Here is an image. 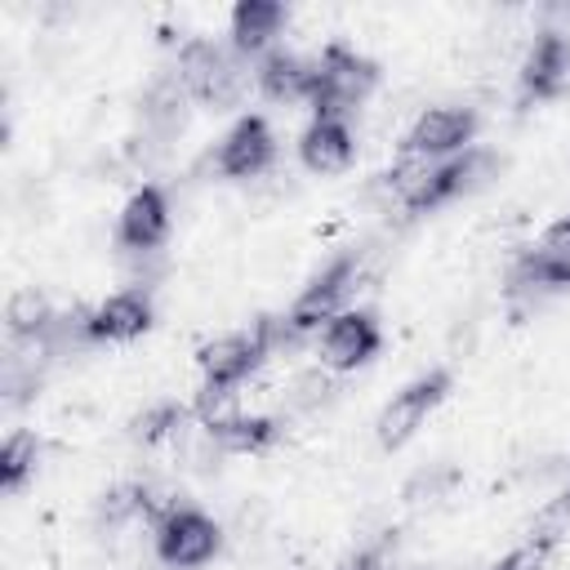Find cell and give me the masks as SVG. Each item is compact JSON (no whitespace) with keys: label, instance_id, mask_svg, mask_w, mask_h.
I'll list each match as a JSON object with an SVG mask.
<instances>
[{"label":"cell","instance_id":"17","mask_svg":"<svg viewBox=\"0 0 570 570\" xmlns=\"http://www.w3.org/2000/svg\"><path fill=\"white\" fill-rule=\"evenodd\" d=\"M205 436L223 454H258L276 441V423L267 414H218L205 423Z\"/></svg>","mask_w":570,"mask_h":570},{"label":"cell","instance_id":"19","mask_svg":"<svg viewBox=\"0 0 570 570\" xmlns=\"http://www.w3.org/2000/svg\"><path fill=\"white\" fill-rule=\"evenodd\" d=\"M508 285L517 294H557V289H570V258H557L548 249H525L512 263Z\"/></svg>","mask_w":570,"mask_h":570},{"label":"cell","instance_id":"2","mask_svg":"<svg viewBox=\"0 0 570 570\" xmlns=\"http://www.w3.org/2000/svg\"><path fill=\"white\" fill-rule=\"evenodd\" d=\"M178 85L187 89V98L223 111V107H236L240 102L245 71L214 40H187L178 49Z\"/></svg>","mask_w":570,"mask_h":570},{"label":"cell","instance_id":"12","mask_svg":"<svg viewBox=\"0 0 570 570\" xmlns=\"http://www.w3.org/2000/svg\"><path fill=\"white\" fill-rule=\"evenodd\" d=\"M298 160L312 174H343L356 160V134L347 129V120L338 116H316L303 134H298Z\"/></svg>","mask_w":570,"mask_h":570},{"label":"cell","instance_id":"9","mask_svg":"<svg viewBox=\"0 0 570 570\" xmlns=\"http://www.w3.org/2000/svg\"><path fill=\"white\" fill-rule=\"evenodd\" d=\"M476 134V116L468 107H428L414 116L410 134H405V156H454L468 151Z\"/></svg>","mask_w":570,"mask_h":570},{"label":"cell","instance_id":"3","mask_svg":"<svg viewBox=\"0 0 570 570\" xmlns=\"http://www.w3.org/2000/svg\"><path fill=\"white\" fill-rule=\"evenodd\" d=\"M156 557L169 570H196L205 561H214V552L223 548V530L209 512L200 508H165L156 517Z\"/></svg>","mask_w":570,"mask_h":570},{"label":"cell","instance_id":"13","mask_svg":"<svg viewBox=\"0 0 570 570\" xmlns=\"http://www.w3.org/2000/svg\"><path fill=\"white\" fill-rule=\"evenodd\" d=\"M147 330H151V298L142 289H120L85 316V334L107 338V343H129Z\"/></svg>","mask_w":570,"mask_h":570},{"label":"cell","instance_id":"20","mask_svg":"<svg viewBox=\"0 0 570 570\" xmlns=\"http://www.w3.org/2000/svg\"><path fill=\"white\" fill-rule=\"evenodd\" d=\"M40 468V436L36 432H9L0 445V485L22 490Z\"/></svg>","mask_w":570,"mask_h":570},{"label":"cell","instance_id":"23","mask_svg":"<svg viewBox=\"0 0 570 570\" xmlns=\"http://www.w3.org/2000/svg\"><path fill=\"white\" fill-rule=\"evenodd\" d=\"M552 552H557V539H534L530 534L521 548H512L508 557H499L490 570H548Z\"/></svg>","mask_w":570,"mask_h":570},{"label":"cell","instance_id":"7","mask_svg":"<svg viewBox=\"0 0 570 570\" xmlns=\"http://www.w3.org/2000/svg\"><path fill=\"white\" fill-rule=\"evenodd\" d=\"M352 285H356V258H334L325 272H316L307 281V289L294 298L281 330L294 334V338L307 334V330H321L330 316H338V303L352 294Z\"/></svg>","mask_w":570,"mask_h":570},{"label":"cell","instance_id":"6","mask_svg":"<svg viewBox=\"0 0 570 570\" xmlns=\"http://www.w3.org/2000/svg\"><path fill=\"white\" fill-rule=\"evenodd\" d=\"M379 343H383L379 321L370 312H361V307H347V312H338V316H330L321 325L316 352H321V365L325 370L347 374V370H361L379 352Z\"/></svg>","mask_w":570,"mask_h":570},{"label":"cell","instance_id":"18","mask_svg":"<svg viewBox=\"0 0 570 570\" xmlns=\"http://www.w3.org/2000/svg\"><path fill=\"white\" fill-rule=\"evenodd\" d=\"M254 80H258V89L267 94V98H276V102H307V89H312V62H303L298 53H289V49H272L263 62H258V71H254Z\"/></svg>","mask_w":570,"mask_h":570},{"label":"cell","instance_id":"8","mask_svg":"<svg viewBox=\"0 0 570 570\" xmlns=\"http://www.w3.org/2000/svg\"><path fill=\"white\" fill-rule=\"evenodd\" d=\"M490 169H494V156H490V151L468 147L463 156H454V160H445V165H432V169H428V178L419 183V191L405 200V209H410V214L441 209V205H450L454 196H463V191L481 187Z\"/></svg>","mask_w":570,"mask_h":570},{"label":"cell","instance_id":"5","mask_svg":"<svg viewBox=\"0 0 570 570\" xmlns=\"http://www.w3.org/2000/svg\"><path fill=\"white\" fill-rule=\"evenodd\" d=\"M445 392H450V374L445 370H428V374L410 379L401 392H392V401L379 410V423H374L379 445L383 450H401L428 423V414L445 401Z\"/></svg>","mask_w":570,"mask_h":570},{"label":"cell","instance_id":"26","mask_svg":"<svg viewBox=\"0 0 570 570\" xmlns=\"http://www.w3.org/2000/svg\"><path fill=\"white\" fill-rule=\"evenodd\" d=\"M356 570H379V566H374V557H361V561H356Z\"/></svg>","mask_w":570,"mask_h":570},{"label":"cell","instance_id":"14","mask_svg":"<svg viewBox=\"0 0 570 570\" xmlns=\"http://www.w3.org/2000/svg\"><path fill=\"white\" fill-rule=\"evenodd\" d=\"M521 85L534 98H552L570 85V40L561 31H543L530 45V53L521 62Z\"/></svg>","mask_w":570,"mask_h":570},{"label":"cell","instance_id":"4","mask_svg":"<svg viewBox=\"0 0 570 570\" xmlns=\"http://www.w3.org/2000/svg\"><path fill=\"white\" fill-rule=\"evenodd\" d=\"M267 330L258 325L254 334H223V338H214V343H205L200 352H196V361H200V374H205V410H209V401H227L258 365H263V356H267Z\"/></svg>","mask_w":570,"mask_h":570},{"label":"cell","instance_id":"11","mask_svg":"<svg viewBox=\"0 0 570 570\" xmlns=\"http://www.w3.org/2000/svg\"><path fill=\"white\" fill-rule=\"evenodd\" d=\"M272 156H276L272 125H267L263 116H240V120L223 134L214 160H218V169H223L227 178H254V174H263V169L272 165Z\"/></svg>","mask_w":570,"mask_h":570},{"label":"cell","instance_id":"24","mask_svg":"<svg viewBox=\"0 0 570 570\" xmlns=\"http://www.w3.org/2000/svg\"><path fill=\"white\" fill-rule=\"evenodd\" d=\"M459 481V472L454 468H436V472H419L410 485H405V499H414V503H423V499H445V490Z\"/></svg>","mask_w":570,"mask_h":570},{"label":"cell","instance_id":"15","mask_svg":"<svg viewBox=\"0 0 570 570\" xmlns=\"http://www.w3.org/2000/svg\"><path fill=\"white\" fill-rule=\"evenodd\" d=\"M285 22H289L285 4H276V0H240L232 9V45H236V53L267 49L281 36Z\"/></svg>","mask_w":570,"mask_h":570},{"label":"cell","instance_id":"25","mask_svg":"<svg viewBox=\"0 0 570 570\" xmlns=\"http://www.w3.org/2000/svg\"><path fill=\"white\" fill-rule=\"evenodd\" d=\"M539 249H548V254H557V258H570V214H561V218L543 232Z\"/></svg>","mask_w":570,"mask_h":570},{"label":"cell","instance_id":"1","mask_svg":"<svg viewBox=\"0 0 570 570\" xmlns=\"http://www.w3.org/2000/svg\"><path fill=\"white\" fill-rule=\"evenodd\" d=\"M379 85V67L347 49V45H325V53L312 62V89H307V102L316 116H338L343 111H356L370 89Z\"/></svg>","mask_w":570,"mask_h":570},{"label":"cell","instance_id":"16","mask_svg":"<svg viewBox=\"0 0 570 570\" xmlns=\"http://www.w3.org/2000/svg\"><path fill=\"white\" fill-rule=\"evenodd\" d=\"M183 125H187V89L178 85V76L151 85V94L142 98V134H147V142L165 147L169 138L183 134Z\"/></svg>","mask_w":570,"mask_h":570},{"label":"cell","instance_id":"22","mask_svg":"<svg viewBox=\"0 0 570 570\" xmlns=\"http://www.w3.org/2000/svg\"><path fill=\"white\" fill-rule=\"evenodd\" d=\"M183 405H174V401H160V405H147L138 419H134V436L138 441H147V445H156V441H169V436H178V428H183Z\"/></svg>","mask_w":570,"mask_h":570},{"label":"cell","instance_id":"21","mask_svg":"<svg viewBox=\"0 0 570 570\" xmlns=\"http://www.w3.org/2000/svg\"><path fill=\"white\" fill-rule=\"evenodd\" d=\"M4 321H9L13 343L18 338H40L53 325V307H49V298L40 289H18L9 298V307H4Z\"/></svg>","mask_w":570,"mask_h":570},{"label":"cell","instance_id":"10","mask_svg":"<svg viewBox=\"0 0 570 570\" xmlns=\"http://www.w3.org/2000/svg\"><path fill=\"white\" fill-rule=\"evenodd\" d=\"M165 236H169V200L156 183H147L125 200V209L116 218V240L129 254H151Z\"/></svg>","mask_w":570,"mask_h":570}]
</instances>
